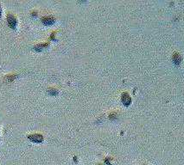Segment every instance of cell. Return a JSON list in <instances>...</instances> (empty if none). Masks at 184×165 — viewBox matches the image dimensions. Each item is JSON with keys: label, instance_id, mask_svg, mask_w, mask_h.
I'll use <instances>...</instances> for the list:
<instances>
[{"label": "cell", "instance_id": "7a4b0ae2", "mask_svg": "<svg viewBox=\"0 0 184 165\" xmlns=\"http://www.w3.org/2000/svg\"><path fill=\"white\" fill-rule=\"evenodd\" d=\"M174 61H175L176 64H179L181 62V57H180L178 54L175 55V56H174Z\"/></svg>", "mask_w": 184, "mask_h": 165}, {"label": "cell", "instance_id": "6da1fadb", "mask_svg": "<svg viewBox=\"0 0 184 165\" xmlns=\"http://www.w3.org/2000/svg\"><path fill=\"white\" fill-rule=\"evenodd\" d=\"M121 101L123 102V104H125V106H128L132 102V99L127 93H124L121 96Z\"/></svg>", "mask_w": 184, "mask_h": 165}, {"label": "cell", "instance_id": "3957f363", "mask_svg": "<svg viewBox=\"0 0 184 165\" xmlns=\"http://www.w3.org/2000/svg\"><path fill=\"white\" fill-rule=\"evenodd\" d=\"M0 14H1V9H0ZM1 16V15H0Z\"/></svg>", "mask_w": 184, "mask_h": 165}]
</instances>
